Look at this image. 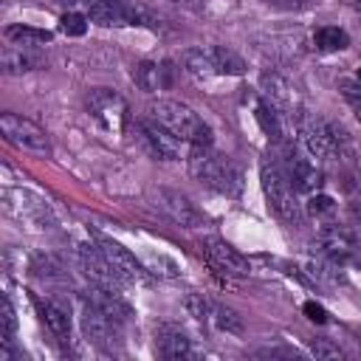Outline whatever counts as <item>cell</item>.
<instances>
[{
    "label": "cell",
    "instance_id": "1",
    "mask_svg": "<svg viewBox=\"0 0 361 361\" xmlns=\"http://www.w3.org/2000/svg\"><path fill=\"white\" fill-rule=\"evenodd\" d=\"M189 169L203 186H209L226 197H237L243 192V172L226 155L214 152L212 147H192Z\"/></svg>",
    "mask_w": 361,
    "mask_h": 361
},
{
    "label": "cell",
    "instance_id": "2",
    "mask_svg": "<svg viewBox=\"0 0 361 361\" xmlns=\"http://www.w3.org/2000/svg\"><path fill=\"white\" fill-rule=\"evenodd\" d=\"M149 116L172 130L180 141H189L192 147H212V127L178 99H155L149 104Z\"/></svg>",
    "mask_w": 361,
    "mask_h": 361
},
{
    "label": "cell",
    "instance_id": "3",
    "mask_svg": "<svg viewBox=\"0 0 361 361\" xmlns=\"http://www.w3.org/2000/svg\"><path fill=\"white\" fill-rule=\"evenodd\" d=\"M259 180H262V192L271 203V209L285 220V223H293L299 226L302 217H305V209L296 197V186L290 183V178L285 175V169L279 164H274L271 158H265L259 164Z\"/></svg>",
    "mask_w": 361,
    "mask_h": 361
},
{
    "label": "cell",
    "instance_id": "4",
    "mask_svg": "<svg viewBox=\"0 0 361 361\" xmlns=\"http://www.w3.org/2000/svg\"><path fill=\"white\" fill-rule=\"evenodd\" d=\"M299 138H302L307 155H313L319 161H338L350 149L347 133L338 124L324 121V118H307V121H302Z\"/></svg>",
    "mask_w": 361,
    "mask_h": 361
},
{
    "label": "cell",
    "instance_id": "5",
    "mask_svg": "<svg viewBox=\"0 0 361 361\" xmlns=\"http://www.w3.org/2000/svg\"><path fill=\"white\" fill-rule=\"evenodd\" d=\"M183 68L197 76V79H209V76H243L245 73V62L223 45H212V48H189L183 54Z\"/></svg>",
    "mask_w": 361,
    "mask_h": 361
},
{
    "label": "cell",
    "instance_id": "6",
    "mask_svg": "<svg viewBox=\"0 0 361 361\" xmlns=\"http://www.w3.org/2000/svg\"><path fill=\"white\" fill-rule=\"evenodd\" d=\"M79 324L87 341H93L96 347L113 350L121 341V322L113 319L110 313H104L96 302H90L85 293L79 299Z\"/></svg>",
    "mask_w": 361,
    "mask_h": 361
},
{
    "label": "cell",
    "instance_id": "7",
    "mask_svg": "<svg viewBox=\"0 0 361 361\" xmlns=\"http://www.w3.org/2000/svg\"><path fill=\"white\" fill-rule=\"evenodd\" d=\"M0 130H3L6 141L14 144L17 149L31 152V155H51L48 133H45L37 121L23 118V116H17V113H3V116H0Z\"/></svg>",
    "mask_w": 361,
    "mask_h": 361
},
{
    "label": "cell",
    "instance_id": "8",
    "mask_svg": "<svg viewBox=\"0 0 361 361\" xmlns=\"http://www.w3.org/2000/svg\"><path fill=\"white\" fill-rule=\"evenodd\" d=\"M87 102V110L93 113V118L107 130V133H121L130 121L127 116V102L116 93V90H107V87H93L87 90L85 96Z\"/></svg>",
    "mask_w": 361,
    "mask_h": 361
},
{
    "label": "cell",
    "instance_id": "9",
    "mask_svg": "<svg viewBox=\"0 0 361 361\" xmlns=\"http://www.w3.org/2000/svg\"><path fill=\"white\" fill-rule=\"evenodd\" d=\"M87 17L99 25H149L155 28V17L133 3L124 0H96L93 6H87Z\"/></svg>",
    "mask_w": 361,
    "mask_h": 361
},
{
    "label": "cell",
    "instance_id": "10",
    "mask_svg": "<svg viewBox=\"0 0 361 361\" xmlns=\"http://www.w3.org/2000/svg\"><path fill=\"white\" fill-rule=\"evenodd\" d=\"M135 138L141 149L155 161H178L180 158V138L166 130L164 124L152 121H135Z\"/></svg>",
    "mask_w": 361,
    "mask_h": 361
},
{
    "label": "cell",
    "instance_id": "11",
    "mask_svg": "<svg viewBox=\"0 0 361 361\" xmlns=\"http://www.w3.org/2000/svg\"><path fill=\"white\" fill-rule=\"evenodd\" d=\"M99 251L104 254V259L110 262L113 274L118 276V282H127V285H147L149 282V271L141 265V259H135V254H130L121 243L116 240H107V237H99L96 240Z\"/></svg>",
    "mask_w": 361,
    "mask_h": 361
},
{
    "label": "cell",
    "instance_id": "12",
    "mask_svg": "<svg viewBox=\"0 0 361 361\" xmlns=\"http://www.w3.org/2000/svg\"><path fill=\"white\" fill-rule=\"evenodd\" d=\"M282 155H285L282 158V169L290 178V183L296 186V192H316L319 189V180H322L316 164L305 152H299L290 141L282 144Z\"/></svg>",
    "mask_w": 361,
    "mask_h": 361
},
{
    "label": "cell",
    "instance_id": "13",
    "mask_svg": "<svg viewBox=\"0 0 361 361\" xmlns=\"http://www.w3.org/2000/svg\"><path fill=\"white\" fill-rule=\"evenodd\" d=\"M152 197H155L158 209H161L169 220H175L180 228H200V226H203V214L195 209V203H192L186 195H180V192H175V189H155Z\"/></svg>",
    "mask_w": 361,
    "mask_h": 361
},
{
    "label": "cell",
    "instance_id": "14",
    "mask_svg": "<svg viewBox=\"0 0 361 361\" xmlns=\"http://www.w3.org/2000/svg\"><path fill=\"white\" fill-rule=\"evenodd\" d=\"M155 347L166 361H189V358L200 355L197 347L192 344V338L175 324H161L155 330Z\"/></svg>",
    "mask_w": 361,
    "mask_h": 361
},
{
    "label": "cell",
    "instance_id": "15",
    "mask_svg": "<svg viewBox=\"0 0 361 361\" xmlns=\"http://www.w3.org/2000/svg\"><path fill=\"white\" fill-rule=\"evenodd\" d=\"M206 257H209L214 271H223V274H231V276H245L251 271L248 259L243 254H237L228 243H223L220 237H209L206 240Z\"/></svg>",
    "mask_w": 361,
    "mask_h": 361
},
{
    "label": "cell",
    "instance_id": "16",
    "mask_svg": "<svg viewBox=\"0 0 361 361\" xmlns=\"http://www.w3.org/2000/svg\"><path fill=\"white\" fill-rule=\"evenodd\" d=\"M133 79H135V85H138L144 93H158V90L172 87V82H175V68H172V62H166V59H164V62L144 59V62L135 65Z\"/></svg>",
    "mask_w": 361,
    "mask_h": 361
},
{
    "label": "cell",
    "instance_id": "17",
    "mask_svg": "<svg viewBox=\"0 0 361 361\" xmlns=\"http://www.w3.org/2000/svg\"><path fill=\"white\" fill-rule=\"evenodd\" d=\"M262 93H265V99L271 102V104H276L285 116H296V110H299V99H296V90L290 87V82L285 79V76H279V73H274V71H265L262 73Z\"/></svg>",
    "mask_w": 361,
    "mask_h": 361
},
{
    "label": "cell",
    "instance_id": "18",
    "mask_svg": "<svg viewBox=\"0 0 361 361\" xmlns=\"http://www.w3.org/2000/svg\"><path fill=\"white\" fill-rule=\"evenodd\" d=\"M76 254H79V265H82V271L87 274L90 282H99V285H107V288H113V285L118 282V276L113 274V268H110V262L104 259V254L99 251V245L82 243Z\"/></svg>",
    "mask_w": 361,
    "mask_h": 361
},
{
    "label": "cell",
    "instance_id": "19",
    "mask_svg": "<svg viewBox=\"0 0 361 361\" xmlns=\"http://www.w3.org/2000/svg\"><path fill=\"white\" fill-rule=\"evenodd\" d=\"M37 310H39V319L45 322V327L54 333L56 341H68L71 338V316L62 305H56L54 299H37Z\"/></svg>",
    "mask_w": 361,
    "mask_h": 361
},
{
    "label": "cell",
    "instance_id": "20",
    "mask_svg": "<svg viewBox=\"0 0 361 361\" xmlns=\"http://www.w3.org/2000/svg\"><path fill=\"white\" fill-rule=\"evenodd\" d=\"M85 296L90 299V302H96L104 313H110L113 319H118V322H127L130 316H133V310H130V305L118 296V293H113V288H107V285H99V282H93L87 290H85Z\"/></svg>",
    "mask_w": 361,
    "mask_h": 361
},
{
    "label": "cell",
    "instance_id": "21",
    "mask_svg": "<svg viewBox=\"0 0 361 361\" xmlns=\"http://www.w3.org/2000/svg\"><path fill=\"white\" fill-rule=\"evenodd\" d=\"M0 62H3V71H6V73H25V71H37V68L42 65V56L34 54V48H28V45H14V42H8V45L3 48Z\"/></svg>",
    "mask_w": 361,
    "mask_h": 361
},
{
    "label": "cell",
    "instance_id": "22",
    "mask_svg": "<svg viewBox=\"0 0 361 361\" xmlns=\"http://www.w3.org/2000/svg\"><path fill=\"white\" fill-rule=\"evenodd\" d=\"M257 113V121H259V127H262V133L268 135V138H274V141H279V144H285L288 141V130H285V113L276 107V104H271L268 99L265 102H259L257 107H254Z\"/></svg>",
    "mask_w": 361,
    "mask_h": 361
},
{
    "label": "cell",
    "instance_id": "23",
    "mask_svg": "<svg viewBox=\"0 0 361 361\" xmlns=\"http://www.w3.org/2000/svg\"><path fill=\"white\" fill-rule=\"evenodd\" d=\"M307 268H310V274H313L319 282H327V285H338V282L347 279V276H344V265L336 262L333 257H327L322 248H319L316 254H310Z\"/></svg>",
    "mask_w": 361,
    "mask_h": 361
},
{
    "label": "cell",
    "instance_id": "24",
    "mask_svg": "<svg viewBox=\"0 0 361 361\" xmlns=\"http://www.w3.org/2000/svg\"><path fill=\"white\" fill-rule=\"evenodd\" d=\"M14 336H17V310L8 299V293L3 296V305H0V358H8V350L14 344Z\"/></svg>",
    "mask_w": 361,
    "mask_h": 361
},
{
    "label": "cell",
    "instance_id": "25",
    "mask_svg": "<svg viewBox=\"0 0 361 361\" xmlns=\"http://www.w3.org/2000/svg\"><path fill=\"white\" fill-rule=\"evenodd\" d=\"M6 39H8V42H14V45L39 48V45L51 42V31L31 28V25H8V28H6Z\"/></svg>",
    "mask_w": 361,
    "mask_h": 361
},
{
    "label": "cell",
    "instance_id": "26",
    "mask_svg": "<svg viewBox=\"0 0 361 361\" xmlns=\"http://www.w3.org/2000/svg\"><path fill=\"white\" fill-rule=\"evenodd\" d=\"M313 42H316V48H319V51H344V48L350 45V34H347L344 28L324 25V28H319V31H316Z\"/></svg>",
    "mask_w": 361,
    "mask_h": 361
},
{
    "label": "cell",
    "instance_id": "27",
    "mask_svg": "<svg viewBox=\"0 0 361 361\" xmlns=\"http://www.w3.org/2000/svg\"><path fill=\"white\" fill-rule=\"evenodd\" d=\"M31 271L39 279H65V265L54 257V254H34L31 257Z\"/></svg>",
    "mask_w": 361,
    "mask_h": 361
},
{
    "label": "cell",
    "instance_id": "28",
    "mask_svg": "<svg viewBox=\"0 0 361 361\" xmlns=\"http://www.w3.org/2000/svg\"><path fill=\"white\" fill-rule=\"evenodd\" d=\"M212 322L226 333H243V316L237 310L226 307V305H214L212 307Z\"/></svg>",
    "mask_w": 361,
    "mask_h": 361
},
{
    "label": "cell",
    "instance_id": "29",
    "mask_svg": "<svg viewBox=\"0 0 361 361\" xmlns=\"http://www.w3.org/2000/svg\"><path fill=\"white\" fill-rule=\"evenodd\" d=\"M183 305H186V310H189L192 319H197V322H212V307H214V302H209L203 293H189Z\"/></svg>",
    "mask_w": 361,
    "mask_h": 361
},
{
    "label": "cell",
    "instance_id": "30",
    "mask_svg": "<svg viewBox=\"0 0 361 361\" xmlns=\"http://www.w3.org/2000/svg\"><path fill=\"white\" fill-rule=\"evenodd\" d=\"M59 28L68 34V37H82L87 31V17L79 14V11H71V14H62L59 20Z\"/></svg>",
    "mask_w": 361,
    "mask_h": 361
},
{
    "label": "cell",
    "instance_id": "31",
    "mask_svg": "<svg viewBox=\"0 0 361 361\" xmlns=\"http://www.w3.org/2000/svg\"><path fill=\"white\" fill-rule=\"evenodd\" d=\"M338 87H341V96L350 102V107L355 110V116L361 121V82L358 79H344Z\"/></svg>",
    "mask_w": 361,
    "mask_h": 361
},
{
    "label": "cell",
    "instance_id": "32",
    "mask_svg": "<svg viewBox=\"0 0 361 361\" xmlns=\"http://www.w3.org/2000/svg\"><path fill=\"white\" fill-rule=\"evenodd\" d=\"M307 212L316 214V217H322V214H333V212H336V200H333L330 195L316 192V195L307 200Z\"/></svg>",
    "mask_w": 361,
    "mask_h": 361
},
{
    "label": "cell",
    "instance_id": "33",
    "mask_svg": "<svg viewBox=\"0 0 361 361\" xmlns=\"http://www.w3.org/2000/svg\"><path fill=\"white\" fill-rule=\"evenodd\" d=\"M310 353H313L316 358H344V353H341V350H338L336 344H330V341H324V338H322V341H316Z\"/></svg>",
    "mask_w": 361,
    "mask_h": 361
},
{
    "label": "cell",
    "instance_id": "34",
    "mask_svg": "<svg viewBox=\"0 0 361 361\" xmlns=\"http://www.w3.org/2000/svg\"><path fill=\"white\" fill-rule=\"evenodd\" d=\"M302 310H305V316H307L310 322H316V324H324V322H327V310H324L319 302H305Z\"/></svg>",
    "mask_w": 361,
    "mask_h": 361
},
{
    "label": "cell",
    "instance_id": "35",
    "mask_svg": "<svg viewBox=\"0 0 361 361\" xmlns=\"http://www.w3.org/2000/svg\"><path fill=\"white\" fill-rule=\"evenodd\" d=\"M355 214L361 217V212H355ZM350 231H353V243H355V262H361V220H355L350 226Z\"/></svg>",
    "mask_w": 361,
    "mask_h": 361
},
{
    "label": "cell",
    "instance_id": "36",
    "mask_svg": "<svg viewBox=\"0 0 361 361\" xmlns=\"http://www.w3.org/2000/svg\"><path fill=\"white\" fill-rule=\"evenodd\" d=\"M265 3L282 6V8H302V6H305V0H265Z\"/></svg>",
    "mask_w": 361,
    "mask_h": 361
},
{
    "label": "cell",
    "instance_id": "37",
    "mask_svg": "<svg viewBox=\"0 0 361 361\" xmlns=\"http://www.w3.org/2000/svg\"><path fill=\"white\" fill-rule=\"evenodd\" d=\"M347 6H355V8H361V0H344Z\"/></svg>",
    "mask_w": 361,
    "mask_h": 361
},
{
    "label": "cell",
    "instance_id": "38",
    "mask_svg": "<svg viewBox=\"0 0 361 361\" xmlns=\"http://www.w3.org/2000/svg\"><path fill=\"white\" fill-rule=\"evenodd\" d=\"M355 79H358V82H361V68H358V73H355Z\"/></svg>",
    "mask_w": 361,
    "mask_h": 361
}]
</instances>
